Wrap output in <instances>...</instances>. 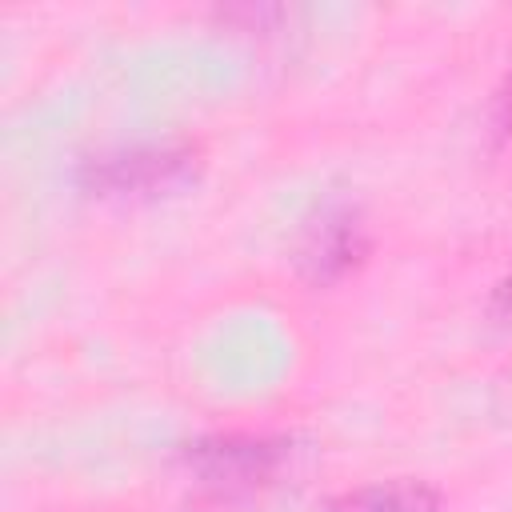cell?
I'll return each instance as SVG.
<instances>
[{
	"instance_id": "obj_3",
	"label": "cell",
	"mask_w": 512,
	"mask_h": 512,
	"mask_svg": "<svg viewBox=\"0 0 512 512\" xmlns=\"http://www.w3.org/2000/svg\"><path fill=\"white\" fill-rule=\"evenodd\" d=\"M360 252H364V236H360L356 212H348V208H320V220H312L304 228L300 268L312 280H332L344 268H352Z\"/></svg>"
},
{
	"instance_id": "obj_1",
	"label": "cell",
	"mask_w": 512,
	"mask_h": 512,
	"mask_svg": "<svg viewBox=\"0 0 512 512\" xmlns=\"http://www.w3.org/2000/svg\"><path fill=\"white\" fill-rule=\"evenodd\" d=\"M196 176V156L188 148H132L88 164V188L116 200H156L184 188Z\"/></svg>"
},
{
	"instance_id": "obj_2",
	"label": "cell",
	"mask_w": 512,
	"mask_h": 512,
	"mask_svg": "<svg viewBox=\"0 0 512 512\" xmlns=\"http://www.w3.org/2000/svg\"><path fill=\"white\" fill-rule=\"evenodd\" d=\"M188 460L204 476V484L224 488V492H240V488H256L260 480L272 476V468L280 460V448L268 444V440H236V436H224V440L196 444L188 452Z\"/></svg>"
},
{
	"instance_id": "obj_4",
	"label": "cell",
	"mask_w": 512,
	"mask_h": 512,
	"mask_svg": "<svg viewBox=\"0 0 512 512\" xmlns=\"http://www.w3.org/2000/svg\"><path fill=\"white\" fill-rule=\"evenodd\" d=\"M328 512H440V496L420 480H388L332 500Z\"/></svg>"
},
{
	"instance_id": "obj_5",
	"label": "cell",
	"mask_w": 512,
	"mask_h": 512,
	"mask_svg": "<svg viewBox=\"0 0 512 512\" xmlns=\"http://www.w3.org/2000/svg\"><path fill=\"white\" fill-rule=\"evenodd\" d=\"M488 312H492L496 324H508V328H512V272L496 284V292H492V308H488Z\"/></svg>"
},
{
	"instance_id": "obj_6",
	"label": "cell",
	"mask_w": 512,
	"mask_h": 512,
	"mask_svg": "<svg viewBox=\"0 0 512 512\" xmlns=\"http://www.w3.org/2000/svg\"><path fill=\"white\" fill-rule=\"evenodd\" d=\"M496 120H500V132L512 136V72H508V84H504V92L496 100Z\"/></svg>"
}]
</instances>
